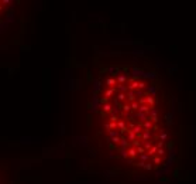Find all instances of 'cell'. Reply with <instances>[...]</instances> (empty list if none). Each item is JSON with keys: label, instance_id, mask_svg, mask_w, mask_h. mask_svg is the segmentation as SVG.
Masks as SVG:
<instances>
[{"label": "cell", "instance_id": "1", "mask_svg": "<svg viewBox=\"0 0 196 184\" xmlns=\"http://www.w3.org/2000/svg\"><path fill=\"white\" fill-rule=\"evenodd\" d=\"M86 78L89 164L129 181L172 176L183 157V108L162 67L144 52H103Z\"/></svg>", "mask_w": 196, "mask_h": 184}, {"label": "cell", "instance_id": "2", "mask_svg": "<svg viewBox=\"0 0 196 184\" xmlns=\"http://www.w3.org/2000/svg\"><path fill=\"white\" fill-rule=\"evenodd\" d=\"M13 4H14L13 1H0V27H3L13 14L14 10Z\"/></svg>", "mask_w": 196, "mask_h": 184}, {"label": "cell", "instance_id": "3", "mask_svg": "<svg viewBox=\"0 0 196 184\" xmlns=\"http://www.w3.org/2000/svg\"><path fill=\"white\" fill-rule=\"evenodd\" d=\"M0 184H18L11 174V168L7 163L0 160Z\"/></svg>", "mask_w": 196, "mask_h": 184}]
</instances>
